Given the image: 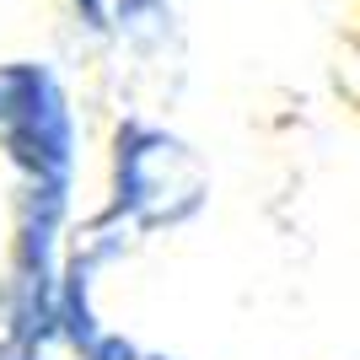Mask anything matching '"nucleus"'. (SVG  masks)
<instances>
[{
    "label": "nucleus",
    "mask_w": 360,
    "mask_h": 360,
    "mask_svg": "<svg viewBox=\"0 0 360 360\" xmlns=\"http://www.w3.org/2000/svg\"><path fill=\"white\" fill-rule=\"evenodd\" d=\"M210 199V172L178 129L156 119H129L113 124L108 140V205L97 215L113 221L129 237L150 231H178L188 226Z\"/></svg>",
    "instance_id": "obj_1"
},
{
    "label": "nucleus",
    "mask_w": 360,
    "mask_h": 360,
    "mask_svg": "<svg viewBox=\"0 0 360 360\" xmlns=\"http://www.w3.org/2000/svg\"><path fill=\"white\" fill-rule=\"evenodd\" d=\"M0 162L11 167L16 188L75 194L81 119L65 75L49 60H0Z\"/></svg>",
    "instance_id": "obj_2"
},
{
    "label": "nucleus",
    "mask_w": 360,
    "mask_h": 360,
    "mask_svg": "<svg viewBox=\"0 0 360 360\" xmlns=\"http://www.w3.org/2000/svg\"><path fill=\"white\" fill-rule=\"evenodd\" d=\"M183 32V0H113V44L156 60L178 44Z\"/></svg>",
    "instance_id": "obj_3"
},
{
    "label": "nucleus",
    "mask_w": 360,
    "mask_h": 360,
    "mask_svg": "<svg viewBox=\"0 0 360 360\" xmlns=\"http://www.w3.org/2000/svg\"><path fill=\"white\" fill-rule=\"evenodd\" d=\"M70 27L91 44H113V0H60Z\"/></svg>",
    "instance_id": "obj_4"
},
{
    "label": "nucleus",
    "mask_w": 360,
    "mask_h": 360,
    "mask_svg": "<svg viewBox=\"0 0 360 360\" xmlns=\"http://www.w3.org/2000/svg\"><path fill=\"white\" fill-rule=\"evenodd\" d=\"M75 360H150V355L135 345V339H124V333L108 328V333H97V339H91V345L81 349Z\"/></svg>",
    "instance_id": "obj_5"
},
{
    "label": "nucleus",
    "mask_w": 360,
    "mask_h": 360,
    "mask_svg": "<svg viewBox=\"0 0 360 360\" xmlns=\"http://www.w3.org/2000/svg\"><path fill=\"white\" fill-rule=\"evenodd\" d=\"M65 345L54 339H22V333H0V360H60Z\"/></svg>",
    "instance_id": "obj_6"
},
{
    "label": "nucleus",
    "mask_w": 360,
    "mask_h": 360,
    "mask_svg": "<svg viewBox=\"0 0 360 360\" xmlns=\"http://www.w3.org/2000/svg\"><path fill=\"white\" fill-rule=\"evenodd\" d=\"M150 360H183V355H150Z\"/></svg>",
    "instance_id": "obj_7"
}]
</instances>
